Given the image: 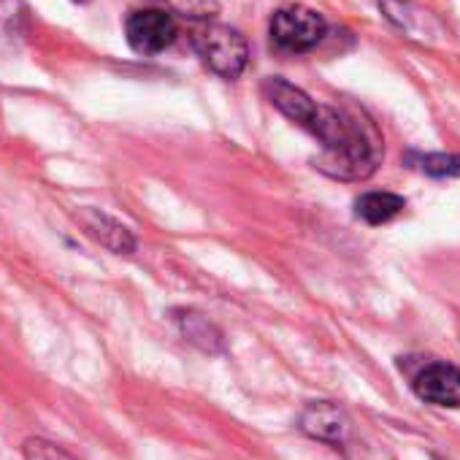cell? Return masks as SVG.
<instances>
[{
    "instance_id": "cell-1",
    "label": "cell",
    "mask_w": 460,
    "mask_h": 460,
    "mask_svg": "<svg viewBox=\"0 0 460 460\" xmlns=\"http://www.w3.org/2000/svg\"><path fill=\"white\" fill-rule=\"evenodd\" d=\"M306 130L323 144L317 168L333 179H368L382 160V136L363 111L317 103V114Z\"/></svg>"
},
{
    "instance_id": "cell-2",
    "label": "cell",
    "mask_w": 460,
    "mask_h": 460,
    "mask_svg": "<svg viewBox=\"0 0 460 460\" xmlns=\"http://www.w3.org/2000/svg\"><path fill=\"white\" fill-rule=\"evenodd\" d=\"M192 47L206 68L227 82L239 79L250 63V44L236 31L219 22H195L190 31Z\"/></svg>"
},
{
    "instance_id": "cell-3",
    "label": "cell",
    "mask_w": 460,
    "mask_h": 460,
    "mask_svg": "<svg viewBox=\"0 0 460 460\" xmlns=\"http://www.w3.org/2000/svg\"><path fill=\"white\" fill-rule=\"evenodd\" d=\"M269 36L274 49L285 55H304L323 44V39L328 36V22L320 12L290 4L274 12L269 22Z\"/></svg>"
},
{
    "instance_id": "cell-4",
    "label": "cell",
    "mask_w": 460,
    "mask_h": 460,
    "mask_svg": "<svg viewBox=\"0 0 460 460\" xmlns=\"http://www.w3.org/2000/svg\"><path fill=\"white\" fill-rule=\"evenodd\" d=\"M176 36H179V25L173 14H168L165 9H138L130 12L125 20L128 47L144 58L165 52L176 41Z\"/></svg>"
},
{
    "instance_id": "cell-5",
    "label": "cell",
    "mask_w": 460,
    "mask_h": 460,
    "mask_svg": "<svg viewBox=\"0 0 460 460\" xmlns=\"http://www.w3.org/2000/svg\"><path fill=\"white\" fill-rule=\"evenodd\" d=\"M376 4L382 17L406 39L420 44H438L447 39L444 25L428 9L417 6L414 0H376Z\"/></svg>"
},
{
    "instance_id": "cell-6",
    "label": "cell",
    "mask_w": 460,
    "mask_h": 460,
    "mask_svg": "<svg viewBox=\"0 0 460 460\" xmlns=\"http://www.w3.org/2000/svg\"><path fill=\"white\" fill-rule=\"evenodd\" d=\"M420 401L447 409H460V368L452 363H428L411 382Z\"/></svg>"
},
{
    "instance_id": "cell-7",
    "label": "cell",
    "mask_w": 460,
    "mask_h": 460,
    "mask_svg": "<svg viewBox=\"0 0 460 460\" xmlns=\"http://www.w3.org/2000/svg\"><path fill=\"white\" fill-rule=\"evenodd\" d=\"M76 219L84 227V234L93 242H98L101 247H106L109 252H114V255H133L136 252L138 242L133 236V230L128 225H122L117 217H111L101 208L84 206L76 211Z\"/></svg>"
},
{
    "instance_id": "cell-8",
    "label": "cell",
    "mask_w": 460,
    "mask_h": 460,
    "mask_svg": "<svg viewBox=\"0 0 460 460\" xmlns=\"http://www.w3.org/2000/svg\"><path fill=\"white\" fill-rule=\"evenodd\" d=\"M298 428L301 433H306L309 438L314 441H323V444H331V447H344L347 438H349V420L347 414L331 403V401H312L301 417H298Z\"/></svg>"
},
{
    "instance_id": "cell-9",
    "label": "cell",
    "mask_w": 460,
    "mask_h": 460,
    "mask_svg": "<svg viewBox=\"0 0 460 460\" xmlns=\"http://www.w3.org/2000/svg\"><path fill=\"white\" fill-rule=\"evenodd\" d=\"M263 95L274 109H279L290 122H296L301 128H309L317 114V103L301 87L290 84L282 76H269L263 82Z\"/></svg>"
},
{
    "instance_id": "cell-10",
    "label": "cell",
    "mask_w": 460,
    "mask_h": 460,
    "mask_svg": "<svg viewBox=\"0 0 460 460\" xmlns=\"http://www.w3.org/2000/svg\"><path fill=\"white\" fill-rule=\"evenodd\" d=\"M173 323L187 344L206 355H222L225 352V333L198 309H176Z\"/></svg>"
},
{
    "instance_id": "cell-11",
    "label": "cell",
    "mask_w": 460,
    "mask_h": 460,
    "mask_svg": "<svg viewBox=\"0 0 460 460\" xmlns=\"http://www.w3.org/2000/svg\"><path fill=\"white\" fill-rule=\"evenodd\" d=\"M406 208L403 195L395 192H366L355 200V214L366 225H385Z\"/></svg>"
},
{
    "instance_id": "cell-12",
    "label": "cell",
    "mask_w": 460,
    "mask_h": 460,
    "mask_svg": "<svg viewBox=\"0 0 460 460\" xmlns=\"http://www.w3.org/2000/svg\"><path fill=\"white\" fill-rule=\"evenodd\" d=\"M28 36V9L22 0H0V52L17 49Z\"/></svg>"
},
{
    "instance_id": "cell-13",
    "label": "cell",
    "mask_w": 460,
    "mask_h": 460,
    "mask_svg": "<svg viewBox=\"0 0 460 460\" xmlns=\"http://www.w3.org/2000/svg\"><path fill=\"white\" fill-rule=\"evenodd\" d=\"M417 163L420 171L430 179H460V155L433 152V155H420Z\"/></svg>"
},
{
    "instance_id": "cell-14",
    "label": "cell",
    "mask_w": 460,
    "mask_h": 460,
    "mask_svg": "<svg viewBox=\"0 0 460 460\" xmlns=\"http://www.w3.org/2000/svg\"><path fill=\"white\" fill-rule=\"evenodd\" d=\"M168 6L192 22H208L219 14V0H168Z\"/></svg>"
},
{
    "instance_id": "cell-15",
    "label": "cell",
    "mask_w": 460,
    "mask_h": 460,
    "mask_svg": "<svg viewBox=\"0 0 460 460\" xmlns=\"http://www.w3.org/2000/svg\"><path fill=\"white\" fill-rule=\"evenodd\" d=\"M22 457L25 460H76L60 444H55L49 438H41V436H33V438H28L22 444Z\"/></svg>"
}]
</instances>
